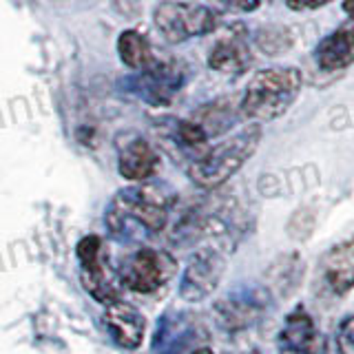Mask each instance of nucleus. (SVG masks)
I'll return each mask as SVG.
<instances>
[{
	"label": "nucleus",
	"mask_w": 354,
	"mask_h": 354,
	"mask_svg": "<svg viewBox=\"0 0 354 354\" xmlns=\"http://www.w3.org/2000/svg\"><path fill=\"white\" fill-rule=\"evenodd\" d=\"M304 86V75L295 66H268L252 75L241 95V118L257 122H270L281 118L290 109Z\"/></svg>",
	"instance_id": "1"
},
{
	"label": "nucleus",
	"mask_w": 354,
	"mask_h": 354,
	"mask_svg": "<svg viewBox=\"0 0 354 354\" xmlns=\"http://www.w3.org/2000/svg\"><path fill=\"white\" fill-rule=\"evenodd\" d=\"M261 142V127L248 124L235 136L217 142L215 147H206L188 166V177L206 191L219 188L246 164Z\"/></svg>",
	"instance_id": "2"
},
{
	"label": "nucleus",
	"mask_w": 354,
	"mask_h": 354,
	"mask_svg": "<svg viewBox=\"0 0 354 354\" xmlns=\"http://www.w3.org/2000/svg\"><path fill=\"white\" fill-rule=\"evenodd\" d=\"M153 22L164 40L180 44L191 38L213 33L217 29L219 16L215 9H210L202 3L162 0L153 9Z\"/></svg>",
	"instance_id": "3"
},
{
	"label": "nucleus",
	"mask_w": 354,
	"mask_h": 354,
	"mask_svg": "<svg viewBox=\"0 0 354 354\" xmlns=\"http://www.w3.org/2000/svg\"><path fill=\"white\" fill-rule=\"evenodd\" d=\"M186 73L175 62H151L138 75H131L122 82L124 91L138 95L153 106H169L175 95L182 91Z\"/></svg>",
	"instance_id": "4"
},
{
	"label": "nucleus",
	"mask_w": 354,
	"mask_h": 354,
	"mask_svg": "<svg viewBox=\"0 0 354 354\" xmlns=\"http://www.w3.org/2000/svg\"><path fill=\"white\" fill-rule=\"evenodd\" d=\"M124 215L140 221L149 230H162L169 224V202L155 186L127 188L115 197L113 206L109 210V221L122 219Z\"/></svg>",
	"instance_id": "5"
},
{
	"label": "nucleus",
	"mask_w": 354,
	"mask_h": 354,
	"mask_svg": "<svg viewBox=\"0 0 354 354\" xmlns=\"http://www.w3.org/2000/svg\"><path fill=\"white\" fill-rule=\"evenodd\" d=\"M173 274L175 261L169 254L153 248H142L122 268V283L133 292L149 295L160 290L166 281H171Z\"/></svg>",
	"instance_id": "6"
},
{
	"label": "nucleus",
	"mask_w": 354,
	"mask_h": 354,
	"mask_svg": "<svg viewBox=\"0 0 354 354\" xmlns=\"http://www.w3.org/2000/svg\"><path fill=\"white\" fill-rule=\"evenodd\" d=\"M77 259H80L82 286L93 299L102 304H111L118 299V290L113 283V274L109 272L104 263V246L97 235H88L77 243Z\"/></svg>",
	"instance_id": "7"
},
{
	"label": "nucleus",
	"mask_w": 354,
	"mask_h": 354,
	"mask_svg": "<svg viewBox=\"0 0 354 354\" xmlns=\"http://www.w3.org/2000/svg\"><path fill=\"white\" fill-rule=\"evenodd\" d=\"M118 171L129 182H147L160 171V153L138 133L118 140Z\"/></svg>",
	"instance_id": "8"
},
{
	"label": "nucleus",
	"mask_w": 354,
	"mask_h": 354,
	"mask_svg": "<svg viewBox=\"0 0 354 354\" xmlns=\"http://www.w3.org/2000/svg\"><path fill=\"white\" fill-rule=\"evenodd\" d=\"M224 268V257H221L217 248L199 250L184 272L182 297L188 299V301H202V299H206L219 286Z\"/></svg>",
	"instance_id": "9"
},
{
	"label": "nucleus",
	"mask_w": 354,
	"mask_h": 354,
	"mask_svg": "<svg viewBox=\"0 0 354 354\" xmlns=\"http://www.w3.org/2000/svg\"><path fill=\"white\" fill-rule=\"evenodd\" d=\"M252 64V51L248 44V36L241 25H235L230 33L221 36L213 49L208 51V69L226 75H239L248 71Z\"/></svg>",
	"instance_id": "10"
},
{
	"label": "nucleus",
	"mask_w": 354,
	"mask_h": 354,
	"mask_svg": "<svg viewBox=\"0 0 354 354\" xmlns=\"http://www.w3.org/2000/svg\"><path fill=\"white\" fill-rule=\"evenodd\" d=\"M104 324L111 332V337L124 350H136L142 346L144 335H147V319L140 315L136 306L127 301H111L104 313Z\"/></svg>",
	"instance_id": "11"
},
{
	"label": "nucleus",
	"mask_w": 354,
	"mask_h": 354,
	"mask_svg": "<svg viewBox=\"0 0 354 354\" xmlns=\"http://www.w3.org/2000/svg\"><path fill=\"white\" fill-rule=\"evenodd\" d=\"M315 60L319 69L328 73L348 69L354 60V31L350 22L341 25L339 29L319 40V44L315 47Z\"/></svg>",
	"instance_id": "12"
},
{
	"label": "nucleus",
	"mask_w": 354,
	"mask_h": 354,
	"mask_svg": "<svg viewBox=\"0 0 354 354\" xmlns=\"http://www.w3.org/2000/svg\"><path fill=\"white\" fill-rule=\"evenodd\" d=\"M324 341L315 332L313 321L301 310L288 317V324L281 332V354H321Z\"/></svg>",
	"instance_id": "13"
},
{
	"label": "nucleus",
	"mask_w": 354,
	"mask_h": 354,
	"mask_svg": "<svg viewBox=\"0 0 354 354\" xmlns=\"http://www.w3.org/2000/svg\"><path fill=\"white\" fill-rule=\"evenodd\" d=\"M352 259H354L352 241L339 243V246H335L324 257V281L330 288V292H335L339 297L350 292L352 277H354Z\"/></svg>",
	"instance_id": "14"
},
{
	"label": "nucleus",
	"mask_w": 354,
	"mask_h": 354,
	"mask_svg": "<svg viewBox=\"0 0 354 354\" xmlns=\"http://www.w3.org/2000/svg\"><path fill=\"white\" fill-rule=\"evenodd\" d=\"M118 55L124 66L133 71H142L155 60L151 42L138 29H124L118 36Z\"/></svg>",
	"instance_id": "15"
},
{
	"label": "nucleus",
	"mask_w": 354,
	"mask_h": 354,
	"mask_svg": "<svg viewBox=\"0 0 354 354\" xmlns=\"http://www.w3.org/2000/svg\"><path fill=\"white\" fill-rule=\"evenodd\" d=\"M304 277V261H299L297 254H286V257H279V261L272 263V268L268 270V279L272 290L277 292V297H290L297 286L301 283Z\"/></svg>",
	"instance_id": "16"
},
{
	"label": "nucleus",
	"mask_w": 354,
	"mask_h": 354,
	"mask_svg": "<svg viewBox=\"0 0 354 354\" xmlns=\"http://www.w3.org/2000/svg\"><path fill=\"white\" fill-rule=\"evenodd\" d=\"M191 120L197 122V124L206 131L208 138H213V136H219V133H224L232 122H235V113H232L230 102H226V100H215V102L199 106L197 113Z\"/></svg>",
	"instance_id": "17"
},
{
	"label": "nucleus",
	"mask_w": 354,
	"mask_h": 354,
	"mask_svg": "<svg viewBox=\"0 0 354 354\" xmlns=\"http://www.w3.org/2000/svg\"><path fill=\"white\" fill-rule=\"evenodd\" d=\"M254 44L266 55H281L292 47V36L283 27H266L254 33Z\"/></svg>",
	"instance_id": "18"
},
{
	"label": "nucleus",
	"mask_w": 354,
	"mask_h": 354,
	"mask_svg": "<svg viewBox=\"0 0 354 354\" xmlns=\"http://www.w3.org/2000/svg\"><path fill=\"white\" fill-rule=\"evenodd\" d=\"M315 224H317V217H315L313 210L301 208L290 217V224H288V235L299 239V241H304V239H308L310 235H313Z\"/></svg>",
	"instance_id": "19"
},
{
	"label": "nucleus",
	"mask_w": 354,
	"mask_h": 354,
	"mask_svg": "<svg viewBox=\"0 0 354 354\" xmlns=\"http://www.w3.org/2000/svg\"><path fill=\"white\" fill-rule=\"evenodd\" d=\"M337 343L341 354H352L354 352V339H352V317L343 319V324L337 332Z\"/></svg>",
	"instance_id": "20"
},
{
	"label": "nucleus",
	"mask_w": 354,
	"mask_h": 354,
	"mask_svg": "<svg viewBox=\"0 0 354 354\" xmlns=\"http://www.w3.org/2000/svg\"><path fill=\"white\" fill-rule=\"evenodd\" d=\"M332 0H286V5L292 11H308V9H319L326 7Z\"/></svg>",
	"instance_id": "21"
},
{
	"label": "nucleus",
	"mask_w": 354,
	"mask_h": 354,
	"mask_svg": "<svg viewBox=\"0 0 354 354\" xmlns=\"http://www.w3.org/2000/svg\"><path fill=\"white\" fill-rule=\"evenodd\" d=\"M113 5L115 9L120 11L122 16H138L140 14V5H142V0H113Z\"/></svg>",
	"instance_id": "22"
},
{
	"label": "nucleus",
	"mask_w": 354,
	"mask_h": 354,
	"mask_svg": "<svg viewBox=\"0 0 354 354\" xmlns=\"http://www.w3.org/2000/svg\"><path fill=\"white\" fill-rule=\"evenodd\" d=\"M226 3L237 11H254L261 5V0H226Z\"/></svg>",
	"instance_id": "23"
},
{
	"label": "nucleus",
	"mask_w": 354,
	"mask_h": 354,
	"mask_svg": "<svg viewBox=\"0 0 354 354\" xmlns=\"http://www.w3.org/2000/svg\"><path fill=\"white\" fill-rule=\"evenodd\" d=\"M195 354H213V352H210V350H206V348H202V350H197Z\"/></svg>",
	"instance_id": "24"
}]
</instances>
